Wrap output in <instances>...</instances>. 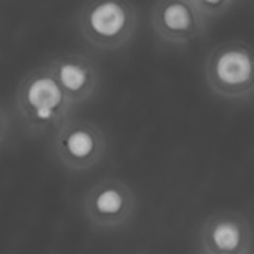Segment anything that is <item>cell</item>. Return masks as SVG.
Listing matches in <instances>:
<instances>
[{
  "label": "cell",
  "mask_w": 254,
  "mask_h": 254,
  "mask_svg": "<svg viewBox=\"0 0 254 254\" xmlns=\"http://www.w3.org/2000/svg\"><path fill=\"white\" fill-rule=\"evenodd\" d=\"M15 104L22 128L36 137L52 135L74 109L48 64L24 74L16 86Z\"/></svg>",
  "instance_id": "obj_1"
},
{
  "label": "cell",
  "mask_w": 254,
  "mask_h": 254,
  "mask_svg": "<svg viewBox=\"0 0 254 254\" xmlns=\"http://www.w3.org/2000/svg\"><path fill=\"white\" fill-rule=\"evenodd\" d=\"M138 25V12L129 0H86L77 12L82 39L97 49L127 45Z\"/></svg>",
  "instance_id": "obj_2"
},
{
  "label": "cell",
  "mask_w": 254,
  "mask_h": 254,
  "mask_svg": "<svg viewBox=\"0 0 254 254\" xmlns=\"http://www.w3.org/2000/svg\"><path fill=\"white\" fill-rule=\"evenodd\" d=\"M208 88L225 100L250 98L254 88V60L250 45L229 40L216 45L205 61Z\"/></svg>",
  "instance_id": "obj_3"
},
{
  "label": "cell",
  "mask_w": 254,
  "mask_h": 254,
  "mask_svg": "<svg viewBox=\"0 0 254 254\" xmlns=\"http://www.w3.org/2000/svg\"><path fill=\"white\" fill-rule=\"evenodd\" d=\"M52 152L64 170L86 173L104 159L107 140L97 124L68 118L52 134Z\"/></svg>",
  "instance_id": "obj_4"
},
{
  "label": "cell",
  "mask_w": 254,
  "mask_h": 254,
  "mask_svg": "<svg viewBox=\"0 0 254 254\" xmlns=\"http://www.w3.org/2000/svg\"><path fill=\"white\" fill-rule=\"evenodd\" d=\"M82 211L95 231H119L127 228L137 213V196L121 179H101L83 195Z\"/></svg>",
  "instance_id": "obj_5"
},
{
  "label": "cell",
  "mask_w": 254,
  "mask_h": 254,
  "mask_svg": "<svg viewBox=\"0 0 254 254\" xmlns=\"http://www.w3.org/2000/svg\"><path fill=\"white\" fill-rule=\"evenodd\" d=\"M150 22L162 43L183 46L205 31L208 19L195 0H156L152 7Z\"/></svg>",
  "instance_id": "obj_6"
},
{
  "label": "cell",
  "mask_w": 254,
  "mask_h": 254,
  "mask_svg": "<svg viewBox=\"0 0 254 254\" xmlns=\"http://www.w3.org/2000/svg\"><path fill=\"white\" fill-rule=\"evenodd\" d=\"M199 249L220 254H252L253 229L246 216L237 211L210 214L199 228Z\"/></svg>",
  "instance_id": "obj_7"
},
{
  "label": "cell",
  "mask_w": 254,
  "mask_h": 254,
  "mask_svg": "<svg viewBox=\"0 0 254 254\" xmlns=\"http://www.w3.org/2000/svg\"><path fill=\"white\" fill-rule=\"evenodd\" d=\"M48 65L73 107L89 100L100 85L98 67L85 54H61L54 57Z\"/></svg>",
  "instance_id": "obj_8"
},
{
  "label": "cell",
  "mask_w": 254,
  "mask_h": 254,
  "mask_svg": "<svg viewBox=\"0 0 254 254\" xmlns=\"http://www.w3.org/2000/svg\"><path fill=\"white\" fill-rule=\"evenodd\" d=\"M232 1L234 0H195L199 10L208 21L214 16L225 13L231 7Z\"/></svg>",
  "instance_id": "obj_9"
},
{
  "label": "cell",
  "mask_w": 254,
  "mask_h": 254,
  "mask_svg": "<svg viewBox=\"0 0 254 254\" xmlns=\"http://www.w3.org/2000/svg\"><path fill=\"white\" fill-rule=\"evenodd\" d=\"M10 134V116L7 110L0 104V147L7 141Z\"/></svg>",
  "instance_id": "obj_10"
},
{
  "label": "cell",
  "mask_w": 254,
  "mask_h": 254,
  "mask_svg": "<svg viewBox=\"0 0 254 254\" xmlns=\"http://www.w3.org/2000/svg\"><path fill=\"white\" fill-rule=\"evenodd\" d=\"M196 254H220V253H210V252H204V250H201V249H199V252H198Z\"/></svg>",
  "instance_id": "obj_11"
}]
</instances>
